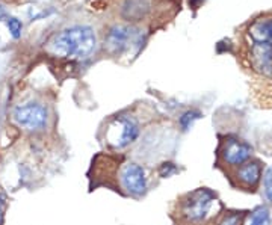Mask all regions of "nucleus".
Returning <instances> with one entry per match:
<instances>
[{
	"label": "nucleus",
	"mask_w": 272,
	"mask_h": 225,
	"mask_svg": "<svg viewBox=\"0 0 272 225\" xmlns=\"http://www.w3.org/2000/svg\"><path fill=\"white\" fill-rule=\"evenodd\" d=\"M95 42V34L91 27L74 26L59 32L50 42V49L61 58L83 59L92 53Z\"/></svg>",
	"instance_id": "obj_1"
},
{
	"label": "nucleus",
	"mask_w": 272,
	"mask_h": 225,
	"mask_svg": "<svg viewBox=\"0 0 272 225\" xmlns=\"http://www.w3.org/2000/svg\"><path fill=\"white\" fill-rule=\"evenodd\" d=\"M213 201V192H210L209 189H198L189 194L188 198L183 201L181 213L189 222H201L209 215Z\"/></svg>",
	"instance_id": "obj_2"
},
{
	"label": "nucleus",
	"mask_w": 272,
	"mask_h": 225,
	"mask_svg": "<svg viewBox=\"0 0 272 225\" xmlns=\"http://www.w3.org/2000/svg\"><path fill=\"white\" fill-rule=\"evenodd\" d=\"M14 121L17 125L29 132H38L47 125V109L38 103L19 106L14 110Z\"/></svg>",
	"instance_id": "obj_3"
},
{
	"label": "nucleus",
	"mask_w": 272,
	"mask_h": 225,
	"mask_svg": "<svg viewBox=\"0 0 272 225\" xmlns=\"http://www.w3.org/2000/svg\"><path fill=\"white\" fill-rule=\"evenodd\" d=\"M121 175V184L129 192L130 195L141 197L147 192V174L145 169L138 164H126L120 172Z\"/></svg>",
	"instance_id": "obj_4"
},
{
	"label": "nucleus",
	"mask_w": 272,
	"mask_h": 225,
	"mask_svg": "<svg viewBox=\"0 0 272 225\" xmlns=\"http://www.w3.org/2000/svg\"><path fill=\"white\" fill-rule=\"evenodd\" d=\"M116 128H120V132L109 133V142L115 148H126L130 143H133L139 136V125L133 118L124 117L115 121Z\"/></svg>",
	"instance_id": "obj_5"
},
{
	"label": "nucleus",
	"mask_w": 272,
	"mask_h": 225,
	"mask_svg": "<svg viewBox=\"0 0 272 225\" xmlns=\"http://www.w3.org/2000/svg\"><path fill=\"white\" fill-rule=\"evenodd\" d=\"M252 148L241 139H228L223 148V159L230 166H241L251 157Z\"/></svg>",
	"instance_id": "obj_6"
},
{
	"label": "nucleus",
	"mask_w": 272,
	"mask_h": 225,
	"mask_svg": "<svg viewBox=\"0 0 272 225\" xmlns=\"http://www.w3.org/2000/svg\"><path fill=\"white\" fill-rule=\"evenodd\" d=\"M236 179L239 182L241 186L247 187V189H254L260 179H262V168H260V164L259 162H249L247 160L245 164H242L239 166V169L236 171Z\"/></svg>",
	"instance_id": "obj_7"
},
{
	"label": "nucleus",
	"mask_w": 272,
	"mask_h": 225,
	"mask_svg": "<svg viewBox=\"0 0 272 225\" xmlns=\"http://www.w3.org/2000/svg\"><path fill=\"white\" fill-rule=\"evenodd\" d=\"M135 34L132 32V29L129 27H123V26H115L108 37V44L112 47L113 50H123L129 47V42H132Z\"/></svg>",
	"instance_id": "obj_8"
},
{
	"label": "nucleus",
	"mask_w": 272,
	"mask_h": 225,
	"mask_svg": "<svg viewBox=\"0 0 272 225\" xmlns=\"http://www.w3.org/2000/svg\"><path fill=\"white\" fill-rule=\"evenodd\" d=\"M249 34L256 42H266L272 45V19L257 20L251 26Z\"/></svg>",
	"instance_id": "obj_9"
},
{
	"label": "nucleus",
	"mask_w": 272,
	"mask_h": 225,
	"mask_svg": "<svg viewBox=\"0 0 272 225\" xmlns=\"http://www.w3.org/2000/svg\"><path fill=\"white\" fill-rule=\"evenodd\" d=\"M254 59H256L259 68H262L263 71H269L272 68V45L266 42H256Z\"/></svg>",
	"instance_id": "obj_10"
},
{
	"label": "nucleus",
	"mask_w": 272,
	"mask_h": 225,
	"mask_svg": "<svg viewBox=\"0 0 272 225\" xmlns=\"http://www.w3.org/2000/svg\"><path fill=\"white\" fill-rule=\"evenodd\" d=\"M248 225H271V215L266 207H257L251 213Z\"/></svg>",
	"instance_id": "obj_11"
},
{
	"label": "nucleus",
	"mask_w": 272,
	"mask_h": 225,
	"mask_svg": "<svg viewBox=\"0 0 272 225\" xmlns=\"http://www.w3.org/2000/svg\"><path fill=\"white\" fill-rule=\"evenodd\" d=\"M201 118V114L198 110H188V112H184V114L180 117L179 123H180V127L183 128V130H188V128L198 120Z\"/></svg>",
	"instance_id": "obj_12"
},
{
	"label": "nucleus",
	"mask_w": 272,
	"mask_h": 225,
	"mask_svg": "<svg viewBox=\"0 0 272 225\" xmlns=\"http://www.w3.org/2000/svg\"><path fill=\"white\" fill-rule=\"evenodd\" d=\"M263 187H265V197L272 203V166L268 168L263 175Z\"/></svg>",
	"instance_id": "obj_13"
},
{
	"label": "nucleus",
	"mask_w": 272,
	"mask_h": 225,
	"mask_svg": "<svg viewBox=\"0 0 272 225\" xmlns=\"http://www.w3.org/2000/svg\"><path fill=\"white\" fill-rule=\"evenodd\" d=\"M8 27H9V32H11V35L14 37V38H20V35H22V23H20V20H17V19H14V17H11L9 20H8Z\"/></svg>",
	"instance_id": "obj_14"
},
{
	"label": "nucleus",
	"mask_w": 272,
	"mask_h": 225,
	"mask_svg": "<svg viewBox=\"0 0 272 225\" xmlns=\"http://www.w3.org/2000/svg\"><path fill=\"white\" fill-rule=\"evenodd\" d=\"M177 171V168L174 166V164H163L162 166H160V175L162 177H169L171 174H174Z\"/></svg>",
	"instance_id": "obj_15"
},
{
	"label": "nucleus",
	"mask_w": 272,
	"mask_h": 225,
	"mask_svg": "<svg viewBox=\"0 0 272 225\" xmlns=\"http://www.w3.org/2000/svg\"><path fill=\"white\" fill-rule=\"evenodd\" d=\"M221 225H241V216L239 215H228L221 222Z\"/></svg>",
	"instance_id": "obj_16"
},
{
	"label": "nucleus",
	"mask_w": 272,
	"mask_h": 225,
	"mask_svg": "<svg viewBox=\"0 0 272 225\" xmlns=\"http://www.w3.org/2000/svg\"><path fill=\"white\" fill-rule=\"evenodd\" d=\"M3 213H5V201L2 197H0V225H2V222H3Z\"/></svg>",
	"instance_id": "obj_17"
}]
</instances>
